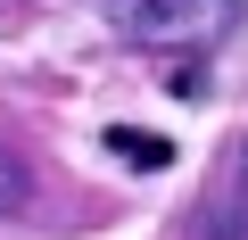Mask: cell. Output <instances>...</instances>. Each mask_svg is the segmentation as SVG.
<instances>
[{
    "label": "cell",
    "instance_id": "cell-1",
    "mask_svg": "<svg viewBox=\"0 0 248 240\" xmlns=\"http://www.w3.org/2000/svg\"><path fill=\"white\" fill-rule=\"evenodd\" d=\"M108 25L149 50H215L240 25V0H108Z\"/></svg>",
    "mask_w": 248,
    "mask_h": 240
},
{
    "label": "cell",
    "instance_id": "cell-2",
    "mask_svg": "<svg viewBox=\"0 0 248 240\" xmlns=\"http://www.w3.org/2000/svg\"><path fill=\"white\" fill-rule=\"evenodd\" d=\"M108 149H116L124 166H141V174L174 166V141H157V133H141V125H108Z\"/></svg>",
    "mask_w": 248,
    "mask_h": 240
},
{
    "label": "cell",
    "instance_id": "cell-3",
    "mask_svg": "<svg viewBox=\"0 0 248 240\" xmlns=\"http://www.w3.org/2000/svg\"><path fill=\"white\" fill-rule=\"evenodd\" d=\"M33 207V166L17 149H0V215H25Z\"/></svg>",
    "mask_w": 248,
    "mask_h": 240
}]
</instances>
